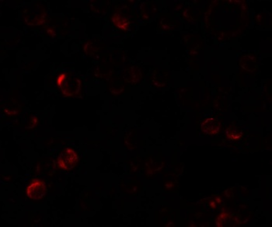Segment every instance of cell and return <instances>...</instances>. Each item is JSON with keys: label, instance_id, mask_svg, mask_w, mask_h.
<instances>
[{"label": "cell", "instance_id": "cell-1", "mask_svg": "<svg viewBox=\"0 0 272 227\" xmlns=\"http://www.w3.org/2000/svg\"><path fill=\"white\" fill-rule=\"evenodd\" d=\"M57 86L65 95L73 96L80 91V81L77 78L63 72L57 79Z\"/></svg>", "mask_w": 272, "mask_h": 227}, {"label": "cell", "instance_id": "cell-2", "mask_svg": "<svg viewBox=\"0 0 272 227\" xmlns=\"http://www.w3.org/2000/svg\"><path fill=\"white\" fill-rule=\"evenodd\" d=\"M79 157L72 148H66L58 156V166L62 171H69L77 165Z\"/></svg>", "mask_w": 272, "mask_h": 227}, {"label": "cell", "instance_id": "cell-3", "mask_svg": "<svg viewBox=\"0 0 272 227\" xmlns=\"http://www.w3.org/2000/svg\"><path fill=\"white\" fill-rule=\"evenodd\" d=\"M27 195L32 200H40L46 195L47 187L41 180H34L27 188Z\"/></svg>", "mask_w": 272, "mask_h": 227}, {"label": "cell", "instance_id": "cell-4", "mask_svg": "<svg viewBox=\"0 0 272 227\" xmlns=\"http://www.w3.org/2000/svg\"><path fill=\"white\" fill-rule=\"evenodd\" d=\"M202 132L206 135H216L220 130V123L215 119H208L202 123Z\"/></svg>", "mask_w": 272, "mask_h": 227}, {"label": "cell", "instance_id": "cell-5", "mask_svg": "<svg viewBox=\"0 0 272 227\" xmlns=\"http://www.w3.org/2000/svg\"><path fill=\"white\" fill-rule=\"evenodd\" d=\"M113 21L118 26L119 28H122V29H126L127 26H128V22L127 21V19H124L122 17H120V16H114L113 17Z\"/></svg>", "mask_w": 272, "mask_h": 227}, {"label": "cell", "instance_id": "cell-6", "mask_svg": "<svg viewBox=\"0 0 272 227\" xmlns=\"http://www.w3.org/2000/svg\"><path fill=\"white\" fill-rule=\"evenodd\" d=\"M237 130L236 128H230L228 129L227 136L229 138H231L232 140H236V139H239L240 137V135L235 134L234 132Z\"/></svg>", "mask_w": 272, "mask_h": 227}]
</instances>
